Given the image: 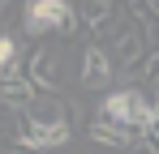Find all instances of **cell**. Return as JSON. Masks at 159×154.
Returning a JSON list of instances; mask_svg holds the SVG:
<instances>
[{"label":"cell","mask_w":159,"mask_h":154,"mask_svg":"<svg viewBox=\"0 0 159 154\" xmlns=\"http://www.w3.org/2000/svg\"><path fill=\"white\" fill-rule=\"evenodd\" d=\"M26 81L34 86V94H48V99L60 94L56 90V73H52V47H34L26 56Z\"/></svg>","instance_id":"obj_6"},{"label":"cell","mask_w":159,"mask_h":154,"mask_svg":"<svg viewBox=\"0 0 159 154\" xmlns=\"http://www.w3.org/2000/svg\"><path fill=\"white\" fill-rule=\"evenodd\" d=\"M103 51H107V60H112V69L138 73V64L146 60V39H142V30H138V26H116Z\"/></svg>","instance_id":"obj_4"},{"label":"cell","mask_w":159,"mask_h":154,"mask_svg":"<svg viewBox=\"0 0 159 154\" xmlns=\"http://www.w3.org/2000/svg\"><path fill=\"white\" fill-rule=\"evenodd\" d=\"M99 120H112V124H125V128H151L155 124V107H151V94L142 90H112L99 107Z\"/></svg>","instance_id":"obj_2"},{"label":"cell","mask_w":159,"mask_h":154,"mask_svg":"<svg viewBox=\"0 0 159 154\" xmlns=\"http://www.w3.org/2000/svg\"><path fill=\"white\" fill-rule=\"evenodd\" d=\"M22 30L30 39H39L48 30L73 34L78 30V13H73L69 0H30V4H22Z\"/></svg>","instance_id":"obj_1"},{"label":"cell","mask_w":159,"mask_h":154,"mask_svg":"<svg viewBox=\"0 0 159 154\" xmlns=\"http://www.w3.org/2000/svg\"><path fill=\"white\" fill-rule=\"evenodd\" d=\"M69 137H73V124L69 120H34V116H22L17 120V141L26 150L52 154V150H65Z\"/></svg>","instance_id":"obj_3"},{"label":"cell","mask_w":159,"mask_h":154,"mask_svg":"<svg viewBox=\"0 0 159 154\" xmlns=\"http://www.w3.org/2000/svg\"><path fill=\"white\" fill-rule=\"evenodd\" d=\"M86 137L99 141V146H112V150H133L142 146V133L138 128H125V124H112V120H86Z\"/></svg>","instance_id":"obj_5"},{"label":"cell","mask_w":159,"mask_h":154,"mask_svg":"<svg viewBox=\"0 0 159 154\" xmlns=\"http://www.w3.org/2000/svg\"><path fill=\"white\" fill-rule=\"evenodd\" d=\"M73 13H78V30H90V34H99V30H107V26L116 22V4H112V0L73 4Z\"/></svg>","instance_id":"obj_8"},{"label":"cell","mask_w":159,"mask_h":154,"mask_svg":"<svg viewBox=\"0 0 159 154\" xmlns=\"http://www.w3.org/2000/svg\"><path fill=\"white\" fill-rule=\"evenodd\" d=\"M142 146H146V154H159V128H142Z\"/></svg>","instance_id":"obj_10"},{"label":"cell","mask_w":159,"mask_h":154,"mask_svg":"<svg viewBox=\"0 0 159 154\" xmlns=\"http://www.w3.org/2000/svg\"><path fill=\"white\" fill-rule=\"evenodd\" d=\"M13 64H22V60H17V39H13V34H0V73L13 69Z\"/></svg>","instance_id":"obj_9"},{"label":"cell","mask_w":159,"mask_h":154,"mask_svg":"<svg viewBox=\"0 0 159 154\" xmlns=\"http://www.w3.org/2000/svg\"><path fill=\"white\" fill-rule=\"evenodd\" d=\"M107 81H112V60H107V51L99 43H90L82 51V86L86 90H103Z\"/></svg>","instance_id":"obj_7"}]
</instances>
